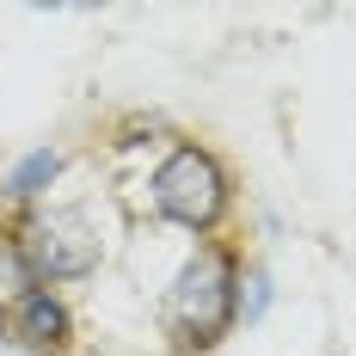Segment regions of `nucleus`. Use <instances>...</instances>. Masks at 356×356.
<instances>
[{
    "label": "nucleus",
    "mask_w": 356,
    "mask_h": 356,
    "mask_svg": "<svg viewBox=\"0 0 356 356\" xmlns=\"http://www.w3.org/2000/svg\"><path fill=\"white\" fill-rule=\"evenodd\" d=\"M234 320H240V270H234V258L203 246L166 295V332L184 350H209V344H221V332Z\"/></svg>",
    "instance_id": "obj_1"
},
{
    "label": "nucleus",
    "mask_w": 356,
    "mask_h": 356,
    "mask_svg": "<svg viewBox=\"0 0 356 356\" xmlns=\"http://www.w3.org/2000/svg\"><path fill=\"white\" fill-rule=\"evenodd\" d=\"M147 197H154L160 221H172V227H184V234H215L221 215H227V203H234L221 160H215L209 147H197V142H178L172 154L160 160Z\"/></svg>",
    "instance_id": "obj_2"
},
{
    "label": "nucleus",
    "mask_w": 356,
    "mask_h": 356,
    "mask_svg": "<svg viewBox=\"0 0 356 356\" xmlns=\"http://www.w3.org/2000/svg\"><path fill=\"white\" fill-rule=\"evenodd\" d=\"M25 258H31L37 283H74L99 264V240L80 215H31L25 221Z\"/></svg>",
    "instance_id": "obj_3"
},
{
    "label": "nucleus",
    "mask_w": 356,
    "mask_h": 356,
    "mask_svg": "<svg viewBox=\"0 0 356 356\" xmlns=\"http://www.w3.org/2000/svg\"><path fill=\"white\" fill-rule=\"evenodd\" d=\"M13 332H19V344H25V350L49 356V350H68L74 314H68V301H62L56 289H37V295H25V301L13 307Z\"/></svg>",
    "instance_id": "obj_4"
},
{
    "label": "nucleus",
    "mask_w": 356,
    "mask_h": 356,
    "mask_svg": "<svg viewBox=\"0 0 356 356\" xmlns=\"http://www.w3.org/2000/svg\"><path fill=\"white\" fill-rule=\"evenodd\" d=\"M56 178H62V154H56V147H37V154H25V160L6 172V184H0V191H6L13 203H37Z\"/></svg>",
    "instance_id": "obj_5"
},
{
    "label": "nucleus",
    "mask_w": 356,
    "mask_h": 356,
    "mask_svg": "<svg viewBox=\"0 0 356 356\" xmlns=\"http://www.w3.org/2000/svg\"><path fill=\"white\" fill-rule=\"evenodd\" d=\"M37 270H31V258H25V246L13 240V234H0V314H13L25 295H37Z\"/></svg>",
    "instance_id": "obj_6"
},
{
    "label": "nucleus",
    "mask_w": 356,
    "mask_h": 356,
    "mask_svg": "<svg viewBox=\"0 0 356 356\" xmlns=\"http://www.w3.org/2000/svg\"><path fill=\"white\" fill-rule=\"evenodd\" d=\"M264 307H270V277L246 270L240 277V320H264Z\"/></svg>",
    "instance_id": "obj_7"
}]
</instances>
